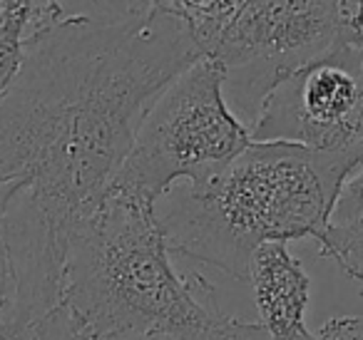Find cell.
I'll use <instances>...</instances> for the list:
<instances>
[{
	"mask_svg": "<svg viewBox=\"0 0 363 340\" xmlns=\"http://www.w3.org/2000/svg\"><path fill=\"white\" fill-rule=\"evenodd\" d=\"M199 57L184 28L145 6L117 21L65 13L30 33L0 97V214L70 249L150 107Z\"/></svg>",
	"mask_w": 363,
	"mask_h": 340,
	"instance_id": "obj_1",
	"label": "cell"
},
{
	"mask_svg": "<svg viewBox=\"0 0 363 340\" xmlns=\"http://www.w3.org/2000/svg\"><path fill=\"white\" fill-rule=\"evenodd\" d=\"M60 313L87 340H269L219 308L199 273H179L155 209L107 194L65 256Z\"/></svg>",
	"mask_w": 363,
	"mask_h": 340,
	"instance_id": "obj_2",
	"label": "cell"
},
{
	"mask_svg": "<svg viewBox=\"0 0 363 340\" xmlns=\"http://www.w3.org/2000/svg\"><path fill=\"white\" fill-rule=\"evenodd\" d=\"M363 162V144L323 152L252 142L202 181H182L155 204L172 256L247 280L264 244L318 241L341 184Z\"/></svg>",
	"mask_w": 363,
	"mask_h": 340,
	"instance_id": "obj_3",
	"label": "cell"
},
{
	"mask_svg": "<svg viewBox=\"0 0 363 340\" xmlns=\"http://www.w3.org/2000/svg\"><path fill=\"white\" fill-rule=\"evenodd\" d=\"M252 144L247 122L232 110L224 72L199 57L157 97L107 194L152 206L182 181H202Z\"/></svg>",
	"mask_w": 363,
	"mask_h": 340,
	"instance_id": "obj_4",
	"label": "cell"
},
{
	"mask_svg": "<svg viewBox=\"0 0 363 340\" xmlns=\"http://www.w3.org/2000/svg\"><path fill=\"white\" fill-rule=\"evenodd\" d=\"M336 42V0H247L207 57L222 67L229 105L249 127L277 82Z\"/></svg>",
	"mask_w": 363,
	"mask_h": 340,
	"instance_id": "obj_5",
	"label": "cell"
},
{
	"mask_svg": "<svg viewBox=\"0 0 363 340\" xmlns=\"http://www.w3.org/2000/svg\"><path fill=\"white\" fill-rule=\"evenodd\" d=\"M252 142L323 152L363 144V45L336 42L269 90L249 125Z\"/></svg>",
	"mask_w": 363,
	"mask_h": 340,
	"instance_id": "obj_6",
	"label": "cell"
},
{
	"mask_svg": "<svg viewBox=\"0 0 363 340\" xmlns=\"http://www.w3.org/2000/svg\"><path fill=\"white\" fill-rule=\"evenodd\" d=\"M249 285L259 325L269 340H318L306 328L311 278L286 244H264L249 261Z\"/></svg>",
	"mask_w": 363,
	"mask_h": 340,
	"instance_id": "obj_7",
	"label": "cell"
},
{
	"mask_svg": "<svg viewBox=\"0 0 363 340\" xmlns=\"http://www.w3.org/2000/svg\"><path fill=\"white\" fill-rule=\"evenodd\" d=\"M318 244V254L331 259L363 288V162L341 184Z\"/></svg>",
	"mask_w": 363,
	"mask_h": 340,
	"instance_id": "obj_8",
	"label": "cell"
},
{
	"mask_svg": "<svg viewBox=\"0 0 363 340\" xmlns=\"http://www.w3.org/2000/svg\"><path fill=\"white\" fill-rule=\"evenodd\" d=\"M247 0H140V6L184 28L197 50L209 55Z\"/></svg>",
	"mask_w": 363,
	"mask_h": 340,
	"instance_id": "obj_9",
	"label": "cell"
},
{
	"mask_svg": "<svg viewBox=\"0 0 363 340\" xmlns=\"http://www.w3.org/2000/svg\"><path fill=\"white\" fill-rule=\"evenodd\" d=\"M26 47V23L16 18H0V97L16 80Z\"/></svg>",
	"mask_w": 363,
	"mask_h": 340,
	"instance_id": "obj_10",
	"label": "cell"
},
{
	"mask_svg": "<svg viewBox=\"0 0 363 340\" xmlns=\"http://www.w3.org/2000/svg\"><path fill=\"white\" fill-rule=\"evenodd\" d=\"M0 6H3L0 18H16L26 23V38L65 16L57 0H0Z\"/></svg>",
	"mask_w": 363,
	"mask_h": 340,
	"instance_id": "obj_11",
	"label": "cell"
},
{
	"mask_svg": "<svg viewBox=\"0 0 363 340\" xmlns=\"http://www.w3.org/2000/svg\"><path fill=\"white\" fill-rule=\"evenodd\" d=\"M45 320L11 298L0 308V340H38Z\"/></svg>",
	"mask_w": 363,
	"mask_h": 340,
	"instance_id": "obj_12",
	"label": "cell"
},
{
	"mask_svg": "<svg viewBox=\"0 0 363 340\" xmlns=\"http://www.w3.org/2000/svg\"><path fill=\"white\" fill-rule=\"evenodd\" d=\"M341 42L363 45V0H336Z\"/></svg>",
	"mask_w": 363,
	"mask_h": 340,
	"instance_id": "obj_13",
	"label": "cell"
},
{
	"mask_svg": "<svg viewBox=\"0 0 363 340\" xmlns=\"http://www.w3.org/2000/svg\"><path fill=\"white\" fill-rule=\"evenodd\" d=\"M318 340H363V315H338L318 328Z\"/></svg>",
	"mask_w": 363,
	"mask_h": 340,
	"instance_id": "obj_14",
	"label": "cell"
},
{
	"mask_svg": "<svg viewBox=\"0 0 363 340\" xmlns=\"http://www.w3.org/2000/svg\"><path fill=\"white\" fill-rule=\"evenodd\" d=\"M38 340H87V338L77 333V330L67 323L65 315L60 313V308H57L55 313L45 320ZM122 340H162V338H122Z\"/></svg>",
	"mask_w": 363,
	"mask_h": 340,
	"instance_id": "obj_15",
	"label": "cell"
},
{
	"mask_svg": "<svg viewBox=\"0 0 363 340\" xmlns=\"http://www.w3.org/2000/svg\"><path fill=\"white\" fill-rule=\"evenodd\" d=\"M16 280H13V261H11V249H8L6 229L0 221V308L11 300Z\"/></svg>",
	"mask_w": 363,
	"mask_h": 340,
	"instance_id": "obj_16",
	"label": "cell"
},
{
	"mask_svg": "<svg viewBox=\"0 0 363 340\" xmlns=\"http://www.w3.org/2000/svg\"><path fill=\"white\" fill-rule=\"evenodd\" d=\"M0 16H3V6H0Z\"/></svg>",
	"mask_w": 363,
	"mask_h": 340,
	"instance_id": "obj_17",
	"label": "cell"
}]
</instances>
